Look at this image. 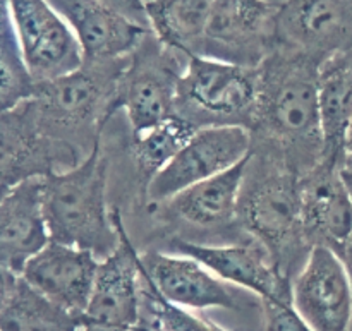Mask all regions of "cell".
Masks as SVG:
<instances>
[{
    "label": "cell",
    "instance_id": "30",
    "mask_svg": "<svg viewBox=\"0 0 352 331\" xmlns=\"http://www.w3.org/2000/svg\"><path fill=\"white\" fill-rule=\"evenodd\" d=\"M339 256L342 258V261H344V264H346L347 271H349V277L352 282V237L349 239V242L346 244V247H344L342 253H340ZM351 331H352V326H351Z\"/></svg>",
    "mask_w": 352,
    "mask_h": 331
},
{
    "label": "cell",
    "instance_id": "27",
    "mask_svg": "<svg viewBox=\"0 0 352 331\" xmlns=\"http://www.w3.org/2000/svg\"><path fill=\"white\" fill-rule=\"evenodd\" d=\"M19 48L9 12V0H0V50Z\"/></svg>",
    "mask_w": 352,
    "mask_h": 331
},
{
    "label": "cell",
    "instance_id": "17",
    "mask_svg": "<svg viewBox=\"0 0 352 331\" xmlns=\"http://www.w3.org/2000/svg\"><path fill=\"white\" fill-rule=\"evenodd\" d=\"M302 232L309 247L342 253L352 237V203L340 165L322 161L301 179Z\"/></svg>",
    "mask_w": 352,
    "mask_h": 331
},
{
    "label": "cell",
    "instance_id": "9",
    "mask_svg": "<svg viewBox=\"0 0 352 331\" xmlns=\"http://www.w3.org/2000/svg\"><path fill=\"white\" fill-rule=\"evenodd\" d=\"M277 3L212 0L201 57L258 69L275 48Z\"/></svg>",
    "mask_w": 352,
    "mask_h": 331
},
{
    "label": "cell",
    "instance_id": "7",
    "mask_svg": "<svg viewBox=\"0 0 352 331\" xmlns=\"http://www.w3.org/2000/svg\"><path fill=\"white\" fill-rule=\"evenodd\" d=\"M248 158L250 155L236 167L191 185L167 201L150 205L148 212L153 213L162 227H170L167 237L177 233V230H184L179 237L184 236L186 230H192L215 237V244L251 240L237 225V205Z\"/></svg>",
    "mask_w": 352,
    "mask_h": 331
},
{
    "label": "cell",
    "instance_id": "19",
    "mask_svg": "<svg viewBox=\"0 0 352 331\" xmlns=\"http://www.w3.org/2000/svg\"><path fill=\"white\" fill-rule=\"evenodd\" d=\"M50 242L43 213V177L26 179L0 199V266L21 275Z\"/></svg>",
    "mask_w": 352,
    "mask_h": 331
},
{
    "label": "cell",
    "instance_id": "10",
    "mask_svg": "<svg viewBox=\"0 0 352 331\" xmlns=\"http://www.w3.org/2000/svg\"><path fill=\"white\" fill-rule=\"evenodd\" d=\"M9 12L21 58L34 84L81 67V45L48 0H9Z\"/></svg>",
    "mask_w": 352,
    "mask_h": 331
},
{
    "label": "cell",
    "instance_id": "5",
    "mask_svg": "<svg viewBox=\"0 0 352 331\" xmlns=\"http://www.w3.org/2000/svg\"><path fill=\"white\" fill-rule=\"evenodd\" d=\"M258 88V69L191 57L179 82L175 115L196 129L243 127L251 130L256 119Z\"/></svg>",
    "mask_w": 352,
    "mask_h": 331
},
{
    "label": "cell",
    "instance_id": "34",
    "mask_svg": "<svg viewBox=\"0 0 352 331\" xmlns=\"http://www.w3.org/2000/svg\"><path fill=\"white\" fill-rule=\"evenodd\" d=\"M223 331H229V330H226V328H223Z\"/></svg>",
    "mask_w": 352,
    "mask_h": 331
},
{
    "label": "cell",
    "instance_id": "22",
    "mask_svg": "<svg viewBox=\"0 0 352 331\" xmlns=\"http://www.w3.org/2000/svg\"><path fill=\"white\" fill-rule=\"evenodd\" d=\"M198 130L199 129H196L186 119L174 115L162 122L160 126L140 136H133L129 153L136 168L138 181L141 184L143 199L150 182L177 157L179 151Z\"/></svg>",
    "mask_w": 352,
    "mask_h": 331
},
{
    "label": "cell",
    "instance_id": "3",
    "mask_svg": "<svg viewBox=\"0 0 352 331\" xmlns=\"http://www.w3.org/2000/svg\"><path fill=\"white\" fill-rule=\"evenodd\" d=\"M127 57L109 62H82L78 71L36 82L31 98L41 133L88 157L102 141L110 117L117 112V91Z\"/></svg>",
    "mask_w": 352,
    "mask_h": 331
},
{
    "label": "cell",
    "instance_id": "1",
    "mask_svg": "<svg viewBox=\"0 0 352 331\" xmlns=\"http://www.w3.org/2000/svg\"><path fill=\"white\" fill-rule=\"evenodd\" d=\"M260 71L256 119L251 143L274 148L292 172L306 177L323 160L318 102L320 67L309 58L274 48Z\"/></svg>",
    "mask_w": 352,
    "mask_h": 331
},
{
    "label": "cell",
    "instance_id": "20",
    "mask_svg": "<svg viewBox=\"0 0 352 331\" xmlns=\"http://www.w3.org/2000/svg\"><path fill=\"white\" fill-rule=\"evenodd\" d=\"M318 102L325 141L322 161L342 165L344 139L352 119V48L320 67Z\"/></svg>",
    "mask_w": 352,
    "mask_h": 331
},
{
    "label": "cell",
    "instance_id": "23",
    "mask_svg": "<svg viewBox=\"0 0 352 331\" xmlns=\"http://www.w3.org/2000/svg\"><path fill=\"white\" fill-rule=\"evenodd\" d=\"M81 319L58 308L21 278L0 312V331H79Z\"/></svg>",
    "mask_w": 352,
    "mask_h": 331
},
{
    "label": "cell",
    "instance_id": "16",
    "mask_svg": "<svg viewBox=\"0 0 352 331\" xmlns=\"http://www.w3.org/2000/svg\"><path fill=\"white\" fill-rule=\"evenodd\" d=\"M100 260L89 251L50 240L19 277L43 297L81 319L95 285Z\"/></svg>",
    "mask_w": 352,
    "mask_h": 331
},
{
    "label": "cell",
    "instance_id": "6",
    "mask_svg": "<svg viewBox=\"0 0 352 331\" xmlns=\"http://www.w3.org/2000/svg\"><path fill=\"white\" fill-rule=\"evenodd\" d=\"M189 58L160 43L151 31L127 57L119 81L117 109L126 113L133 136L175 115L179 82Z\"/></svg>",
    "mask_w": 352,
    "mask_h": 331
},
{
    "label": "cell",
    "instance_id": "29",
    "mask_svg": "<svg viewBox=\"0 0 352 331\" xmlns=\"http://www.w3.org/2000/svg\"><path fill=\"white\" fill-rule=\"evenodd\" d=\"M340 177H342L344 184H346L347 192H349V198L352 203V160L351 158H344L342 165H340Z\"/></svg>",
    "mask_w": 352,
    "mask_h": 331
},
{
    "label": "cell",
    "instance_id": "8",
    "mask_svg": "<svg viewBox=\"0 0 352 331\" xmlns=\"http://www.w3.org/2000/svg\"><path fill=\"white\" fill-rule=\"evenodd\" d=\"M120 244L100 260L91 297L81 316L82 331H136L141 326L140 251L124 225L122 212L112 209Z\"/></svg>",
    "mask_w": 352,
    "mask_h": 331
},
{
    "label": "cell",
    "instance_id": "18",
    "mask_svg": "<svg viewBox=\"0 0 352 331\" xmlns=\"http://www.w3.org/2000/svg\"><path fill=\"white\" fill-rule=\"evenodd\" d=\"M78 38L82 62L126 58L140 47L150 30L127 19L102 0H48Z\"/></svg>",
    "mask_w": 352,
    "mask_h": 331
},
{
    "label": "cell",
    "instance_id": "21",
    "mask_svg": "<svg viewBox=\"0 0 352 331\" xmlns=\"http://www.w3.org/2000/svg\"><path fill=\"white\" fill-rule=\"evenodd\" d=\"M212 0H148L150 31L160 43L188 57H201Z\"/></svg>",
    "mask_w": 352,
    "mask_h": 331
},
{
    "label": "cell",
    "instance_id": "12",
    "mask_svg": "<svg viewBox=\"0 0 352 331\" xmlns=\"http://www.w3.org/2000/svg\"><path fill=\"white\" fill-rule=\"evenodd\" d=\"M251 133L243 127L199 129L177 157L150 182L144 205H158L191 185L223 174L250 155Z\"/></svg>",
    "mask_w": 352,
    "mask_h": 331
},
{
    "label": "cell",
    "instance_id": "2",
    "mask_svg": "<svg viewBox=\"0 0 352 331\" xmlns=\"http://www.w3.org/2000/svg\"><path fill=\"white\" fill-rule=\"evenodd\" d=\"M237 225L267 251L285 278L294 280L311 253L302 232L301 177L274 148L251 143Z\"/></svg>",
    "mask_w": 352,
    "mask_h": 331
},
{
    "label": "cell",
    "instance_id": "4",
    "mask_svg": "<svg viewBox=\"0 0 352 331\" xmlns=\"http://www.w3.org/2000/svg\"><path fill=\"white\" fill-rule=\"evenodd\" d=\"M110 161L102 141L65 172L43 177V213L50 240L89 251L105 260L120 244L109 206Z\"/></svg>",
    "mask_w": 352,
    "mask_h": 331
},
{
    "label": "cell",
    "instance_id": "25",
    "mask_svg": "<svg viewBox=\"0 0 352 331\" xmlns=\"http://www.w3.org/2000/svg\"><path fill=\"white\" fill-rule=\"evenodd\" d=\"M263 331H313L292 301H260Z\"/></svg>",
    "mask_w": 352,
    "mask_h": 331
},
{
    "label": "cell",
    "instance_id": "13",
    "mask_svg": "<svg viewBox=\"0 0 352 331\" xmlns=\"http://www.w3.org/2000/svg\"><path fill=\"white\" fill-rule=\"evenodd\" d=\"M165 249L192 258L222 282L246 288L260 301H292V282L274 266L267 251L254 240L196 244L179 237H168Z\"/></svg>",
    "mask_w": 352,
    "mask_h": 331
},
{
    "label": "cell",
    "instance_id": "31",
    "mask_svg": "<svg viewBox=\"0 0 352 331\" xmlns=\"http://www.w3.org/2000/svg\"><path fill=\"white\" fill-rule=\"evenodd\" d=\"M344 151H346V157L352 160V119L347 126L346 130V139H344Z\"/></svg>",
    "mask_w": 352,
    "mask_h": 331
},
{
    "label": "cell",
    "instance_id": "36",
    "mask_svg": "<svg viewBox=\"0 0 352 331\" xmlns=\"http://www.w3.org/2000/svg\"><path fill=\"white\" fill-rule=\"evenodd\" d=\"M79 331H82V330H81V328H79Z\"/></svg>",
    "mask_w": 352,
    "mask_h": 331
},
{
    "label": "cell",
    "instance_id": "11",
    "mask_svg": "<svg viewBox=\"0 0 352 331\" xmlns=\"http://www.w3.org/2000/svg\"><path fill=\"white\" fill-rule=\"evenodd\" d=\"M275 48L322 67L352 48V0H284L275 10Z\"/></svg>",
    "mask_w": 352,
    "mask_h": 331
},
{
    "label": "cell",
    "instance_id": "26",
    "mask_svg": "<svg viewBox=\"0 0 352 331\" xmlns=\"http://www.w3.org/2000/svg\"><path fill=\"white\" fill-rule=\"evenodd\" d=\"M102 2L107 3L109 7H112V9H116L117 12H120L122 16H126L127 19L134 21V23L140 24V26H144L150 30L144 0H102Z\"/></svg>",
    "mask_w": 352,
    "mask_h": 331
},
{
    "label": "cell",
    "instance_id": "15",
    "mask_svg": "<svg viewBox=\"0 0 352 331\" xmlns=\"http://www.w3.org/2000/svg\"><path fill=\"white\" fill-rule=\"evenodd\" d=\"M140 264L153 287L172 304L198 311H244V304L229 284L192 258L153 247L140 253Z\"/></svg>",
    "mask_w": 352,
    "mask_h": 331
},
{
    "label": "cell",
    "instance_id": "35",
    "mask_svg": "<svg viewBox=\"0 0 352 331\" xmlns=\"http://www.w3.org/2000/svg\"><path fill=\"white\" fill-rule=\"evenodd\" d=\"M148 2V0H144V3H146Z\"/></svg>",
    "mask_w": 352,
    "mask_h": 331
},
{
    "label": "cell",
    "instance_id": "32",
    "mask_svg": "<svg viewBox=\"0 0 352 331\" xmlns=\"http://www.w3.org/2000/svg\"><path fill=\"white\" fill-rule=\"evenodd\" d=\"M7 191H9V187H6V185H2V184H0V199L3 198V194H6Z\"/></svg>",
    "mask_w": 352,
    "mask_h": 331
},
{
    "label": "cell",
    "instance_id": "28",
    "mask_svg": "<svg viewBox=\"0 0 352 331\" xmlns=\"http://www.w3.org/2000/svg\"><path fill=\"white\" fill-rule=\"evenodd\" d=\"M19 275L0 266V312L3 311V308L12 299L14 292H16L17 285H19Z\"/></svg>",
    "mask_w": 352,
    "mask_h": 331
},
{
    "label": "cell",
    "instance_id": "14",
    "mask_svg": "<svg viewBox=\"0 0 352 331\" xmlns=\"http://www.w3.org/2000/svg\"><path fill=\"white\" fill-rule=\"evenodd\" d=\"M292 304L313 331H351L352 282L336 251L313 247L292 280Z\"/></svg>",
    "mask_w": 352,
    "mask_h": 331
},
{
    "label": "cell",
    "instance_id": "24",
    "mask_svg": "<svg viewBox=\"0 0 352 331\" xmlns=\"http://www.w3.org/2000/svg\"><path fill=\"white\" fill-rule=\"evenodd\" d=\"M33 89L34 81L24 67L19 48L0 50V113L31 98Z\"/></svg>",
    "mask_w": 352,
    "mask_h": 331
},
{
    "label": "cell",
    "instance_id": "33",
    "mask_svg": "<svg viewBox=\"0 0 352 331\" xmlns=\"http://www.w3.org/2000/svg\"><path fill=\"white\" fill-rule=\"evenodd\" d=\"M136 331H151V330H148V328H143V326H140V328H138Z\"/></svg>",
    "mask_w": 352,
    "mask_h": 331
}]
</instances>
